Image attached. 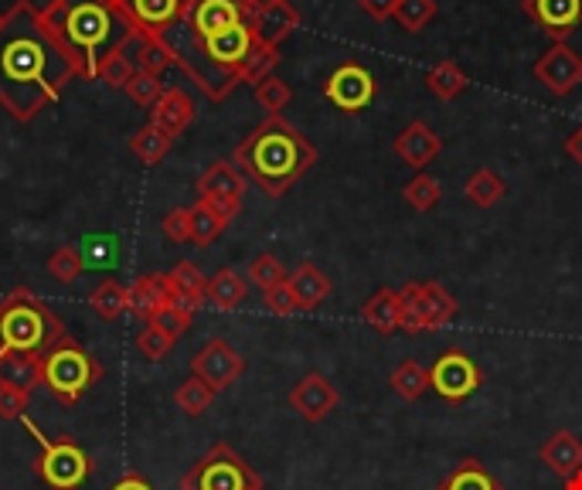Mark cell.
<instances>
[{
    "label": "cell",
    "mask_w": 582,
    "mask_h": 490,
    "mask_svg": "<svg viewBox=\"0 0 582 490\" xmlns=\"http://www.w3.org/2000/svg\"><path fill=\"white\" fill-rule=\"evenodd\" d=\"M79 69L65 44L44 21L41 8L18 0L0 21V110L18 123H31L44 106H52Z\"/></svg>",
    "instance_id": "obj_1"
},
{
    "label": "cell",
    "mask_w": 582,
    "mask_h": 490,
    "mask_svg": "<svg viewBox=\"0 0 582 490\" xmlns=\"http://www.w3.org/2000/svg\"><path fill=\"white\" fill-rule=\"evenodd\" d=\"M41 14L72 55L79 79H100V65L137 31L119 8H110L103 0H52Z\"/></svg>",
    "instance_id": "obj_2"
},
{
    "label": "cell",
    "mask_w": 582,
    "mask_h": 490,
    "mask_svg": "<svg viewBox=\"0 0 582 490\" xmlns=\"http://www.w3.org/2000/svg\"><path fill=\"white\" fill-rule=\"evenodd\" d=\"M232 164H239L249 181H256L270 198H283L318 164V147L283 116H266V123L242 137Z\"/></svg>",
    "instance_id": "obj_3"
},
{
    "label": "cell",
    "mask_w": 582,
    "mask_h": 490,
    "mask_svg": "<svg viewBox=\"0 0 582 490\" xmlns=\"http://www.w3.org/2000/svg\"><path fill=\"white\" fill-rule=\"evenodd\" d=\"M65 337L69 331L62 317L28 286H18L0 300V351L44 354Z\"/></svg>",
    "instance_id": "obj_4"
},
{
    "label": "cell",
    "mask_w": 582,
    "mask_h": 490,
    "mask_svg": "<svg viewBox=\"0 0 582 490\" xmlns=\"http://www.w3.org/2000/svg\"><path fill=\"white\" fill-rule=\"evenodd\" d=\"M103 378V365L79 341L65 337L41 354V385L62 406H75L79 398Z\"/></svg>",
    "instance_id": "obj_5"
},
{
    "label": "cell",
    "mask_w": 582,
    "mask_h": 490,
    "mask_svg": "<svg viewBox=\"0 0 582 490\" xmlns=\"http://www.w3.org/2000/svg\"><path fill=\"white\" fill-rule=\"evenodd\" d=\"M24 429L38 439V460H34V473L41 477V483L49 490H79L89 477H93V457H89L72 436H44L31 416L21 419Z\"/></svg>",
    "instance_id": "obj_6"
},
{
    "label": "cell",
    "mask_w": 582,
    "mask_h": 490,
    "mask_svg": "<svg viewBox=\"0 0 582 490\" xmlns=\"http://www.w3.org/2000/svg\"><path fill=\"white\" fill-rule=\"evenodd\" d=\"M185 490H262V477L246 463L242 453H236L229 442H215V447L185 473Z\"/></svg>",
    "instance_id": "obj_7"
},
{
    "label": "cell",
    "mask_w": 582,
    "mask_h": 490,
    "mask_svg": "<svg viewBox=\"0 0 582 490\" xmlns=\"http://www.w3.org/2000/svg\"><path fill=\"white\" fill-rule=\"evenodd\" d=\"M480 382H484L480 365L460 347L443 351L429 368V388L439 398H446V403H467V398L480 388Z\"/></svg>",
    "instance_id": "obj_8"
},
{
    "label": "cell",
    "mask_w": 582,
    "mask_h": 490,
    "mask_svg": "<svg viewBox=\"0 0 582 490\" xmlns=\"http://www.w3.org/2000/svg\"><path fill=\"white\" fill-rule=\"evenodd\" d=\"M378 93L375 75L362 65V62H344L331 72V79L324 82V100L341 110V113H362L372 106Z\"/></svg>",
    "instance_id": "obj_9"
},
{
    "label": "cell",
    "mask_w": 582,
    "mask_h": 490,
    "mask_svg": "<svg viewBox=\"0 0 582 490\" xmlns=\"http://www.w3.org/2000/svg\"><path fill=\"white\" fill-rule=\"evenodd\" d=\"M191 41H195L198 55H201L218 75H226V79H232V82L239 85L236 72H239V65L249 59V52L256 49V38H252V31H249L246 21L236 24V28H229V31H221V34H211V38H205V41H198V38H191Z\"/></svg>",
    "instance_id": "obj_10"
},
{
    "label": "cell",
    "mask_w": 582,
    "mask_h": 490,
    "mask_svg": "<svg viewBox=\"0 0 582 490\" xmlns=\"http://www.w3.org/2000/svg\"><path fill=\"white\" fill-rule=\"evenodd\" d=\"M191 375L201 378L211 392H226L246 375V358L229 341L211 337L191 358Z\"/></svg>",
    "instance_id": "obj_11"
},
{
    "label": "cell",
    "mask_w": 582,
    "mask_h": 490,
    "mask_svg": "<svg viewBox=\"0 0 582 490\" xmlns=\"http://www.w3.org/2000/svg\"><path fill=\"white\" fill-rule=\"evenodd\" d=\"M534 79H539L552 96H569L575 85H582V55L565 41H555L552 49L534 62Z\"/></svg>",
    "instance_id": "obj_12"
},
{
    "label": "cell",
    "mask_w": 582,
    "mask_h": 490,
    "mask_svg": "<svg viewBox=\"0 0 582 490\" xmlns=\"http://www.w3.org/2000/svg\"><path fill=\"white\" fill-rule=\"evenodd\" d=\"M242 21H246V11L236 4V0H191V4L185 8V18H181L188 34L198 41L229 31Z\"/></svg>",
    "instance_id": "obj_13"
},
{
    "label": "cell",
    "mask_w": 582,
    "mask_h": 490,
    "mask_svg": "<svg viewBox=\"0 0 582 490\" xmlns=\"http://www.w3.org/2000/svg\"><path fill=\"white\" fill-rule=\"evenodd\" d=\"M341 403L337 388L321 375V372H310L303 375L293 388H290V406L306 419V423H321L328 419Z\"/></svg>",
    "instance_id": "obj_14"
},
{
    "label": "cell",
    "mask_w": 582,
    "mask_h": 490,
    "mask_svg": "<svg viewBox=\"0 0 582 490\" xmlns=\"http://www.w3.org/2000/svg\"><path fill=\"white\" fill-rule=\"evenodd\" d=\"M521 11L552 41H565L582 24V0H521Z\"/></svg>",
    "instance_id": "obj_15"
},
{
    "label": "cell",
    "mask_w": 582,
    "mask_h": 490,
    "mask_svg": "<svg viewBox=\"0 0 582 490\" xmlns=\"http://www.w3.org/2000/svg\"><path fill=\"white\" fill-rule=\"evenodd\" d=\"M188 0H123V18L141 34H167L185 18Z\"/></svg>",
    "instance_id": "obj_16"
},
{
    "label": "cell",
    "mask_w": 582,
    "mask_h": 490,
    "mask_svg": "<svg viewBox=\"0 0 582 490\" xmlns=\"http://www.w3.org/2000/svg\"><path fill=\"white\" fill-rule=\"evenodd\" d=\"M246 24L256 38V44H266V49H280V44L300 28V11L283 0V4L270 8V11H256V14H246Z\"/></svg>",
    "instance_id": "obj_17"
},
{
    "label": "cell",
    "mask_w": 582,
    "mask_h": 490,
    "mask_svg": "<svg viewBox=\"0 0 582 490\" xmlns=\"http://www.w3.org/2000/svg\"><path fill=\"white\" fill-rule=\"evenodd\" d=\"M392 150L406 160L413 170H426V164H433L436 160V154L443 150V140L436 137V129L429 126V123H423V119H413L406 129L398 133L395 137V144H392Z\"/></svg>",
    "instance_id": "obj_18"
},
{
    "label": "cell",
    "mask_w": 582,
    "mask_h": 490,
    "mask_svg": "<svg viewBox=\"0 0 582 490\" xmlns=\"http://www.w3.org/2000/svg\"><path fill=\"white\" fill-rule=\"evenodd\" d=\"M150 123L160 126L164 133H170V137H181V133L195 123V100L185 93V88L167 85L164 96L150 110Z\"/></svg>",
    "instance_id": "obj_19"
},
{
    "label": "cell",
    "mask_w": 582,
    "mask_h": 490,
    "mask_svg": "<svg viewBox=\"0 0 582 490\" xmlns=\"http://www.w3.org/2000/svg\"><path fill=\"white\" fill-rule=\"evenodd\" d=\"M539 457H542V463H545L555 477L569 480L572 473L582 470V439H579L572 429H555V432L542 442Z\"/></svg>",
    "instance_id": "obj_20"
},
{
    "label": "cell",
    "mask_w": 582,
    "mask_h": 490,
    "mask_svg": "<svg viewBox=\"0 0 582 490\" xmlns=\"http://www.w3.org/2000/svg\"><path fill=\"white\" fill-rule=\"evenodd\" d=\"M246 195V177L239 174L236 164L218 160L211 164L201 177H198V198H211V201H239L242 205Z\"/></svg>",
    "instance_id": "obj_21"
},
{
    "label": "cell",
    "mask_w": 582,
    "mask_h": 490,
    "mask_svg": "<svg viewBox=\"0 0 582 490\" xmlns=\"http://www.w3.org/2000/svg\"><path fill=\"white\" fill-rule=\"evenodd\" d=\"M167 286H170V303L174 306H185V310H198L205 306V290H208V280L205 273L198 270L195 262H177L174 270L167 273Z\"/></svg>",
    "instance_id": "obj_22"
},
{
    "label": "cell",
    "mask_w": 582,
    "mask_h": 490,
    "mask_svg": "<svg viewBox=\"0 0 582 490\" xmlns=\"http://www.w3.org/2000/svg\"><path fill=\"white\" fill-rule=\"evenodd\" d=\"M129 310L137 314L141 321H154L160 310L170 303V286H167V273H150V277H141L137 283H133L129 290Z\"/></svg>",
    "instance_id": "obj_23"
},
{
    "label": "cell",
    "mask_w": 582,
    "mask_h": 490,
    "mask_svg": "<svg viewBox=\"0 0 582 490\" xmlns=\"http://www.w3.org/2000/svg\"><path fill=\"white\" fill-rule=\"evenodd\" d=\"M0 385L34 392L41 385V354L28 351H0Z\"/></svg>",
    "instance_id": "obj_24"
},
{
    "label": "cell",
    "mask_w": 582,
    "mask_h": 490,
    "mask_svg": "<svg viewBox=\"0 0 582 490\" xmlns=\"http://www.w3.org/2000/svg\"><path fill=\"white\" fill-rule=\"evenodd\" d=\"M362 317H365L368 327H375L385 337L395 334V331H402V300H398V290H392V286L375 290L365 300V306H362Z\"/></svg>",
    "instance_id": "obj_25"
},
{
    "label": "cell",
    "mask_w": 582,
    "mask_h": 490,
    "mask_svg": "<svg viewBox=\"0 0 582 490\" xmlns=\"http://www.w3.org/2000/svg\"><path fill=\"white\" fill-rule=\"evenodd\" d=\"M287 286L293 290L300 310H318L331 296V280L313 262H300L297 270L287 277Z\"/></svg>",
    "instance_id": "obj_26"
},
{
    "label": "cell",
    "mask_w": 582,
    "mask_h": 490,
    "mask_svg": "<svg viewBox=\"0 0 582 490\" xmlns=\"http://www.w3.org/2000/svg\"><path fill=\"white\" fill-rule=\"evenodd\" d=\"M246 296H249V283L236 273V270H218L211 280H208V290H205V300L215 306V310H239L242 303H246Z\"/></svg>",
    "instance_id": "obj_27"
},
{
    "label": "cell",
    "mask_w": 582,
    "mask_h": 490,
    "mask_svg": "<svg viewBox=\"0 0 582 490\" xmlns=\"http://www.w3.org/2000/svg\"><path fill=\"white\" fill-rule=\"evenodd\" d=\"M436 490H505V483L480 460L470 457V460H460L450 473H446Z\"/></svg>",
    "instance_id": "obj_28"
},
{
    "label": "cell",
    "mask_w": 582,
    "mask_h": 490,
    "mask_svg": "<svg viewBox=\"0 0 582 490\" xmlns=\"http://www.w3.org/2000/svg\"><path fill=\"white\" fill-rule=\"evenodd\" d=\"M426 85H429V93L443 103H450L457 96H464V88L470 85L467 72L454 62V59H443L436 62L429 72H426Z\"/></svg>",
    "instance_id": "obj_29"
},
{
    "label": "cell",
    "mask_w": 582,
    "mask_h": 490,
    "mask_svg": "<svg viewBox=\"0 0 582 490\" xmlns=\"http://www.w3.org/2000/svg\"><path fill=\"white\" fill-rule=\"evenodd\" d=\"M464 195L467 201H474L477 208H495L505 195H508V185H505V177H498L490 167H480L467 177V185H464Z\"/></svg>",
    "instance_id": "obj_30"
},
{
    "label": "cell",
    "mask_w": 582,
    "mask_h": 490,
    "mask_svg": "<svg viewBox=\"0 0 582 490\" xmlns=\"http://www.w3.org/2000/svg\"><path fill=\"white\" fill-rule=\"evenodd\" d=\"M170 147H174V137H170V133H164L160 126H154V123H147L144 129H137L129 137L133 157L144 160V164H160L170 154Z\"/></svg>",
    "instance_id": "obj_31"
},
{
    "label": "cell",
    "mask_w": 582,
    "mask_h": 490,
    "mask_svg": "<svg viewBox=\"0 0 582 490\" xmlns=\"http://www.w3.org/2000/svg\"><path fill=\"white\" fill-rule=\"evenodd\" d=\"M89 306L96 310V317H103V321H119L126 310H129V293H126V286L123 283H116V280H103L93 293H89Z\"/></svg>",
    "instance_id": "obj_32"
},
{
    "label": "cell",
    "mask_w": 582,
    "mask_h": 490,
    "mask_svg": "<svg viewBox=\"0 0 582 490\" xmlns=\"http://www.w3.org/2000/svg\"><path fill=\"white\" fill-rule=\"evenodd\" d=\"M423 293H426V324H429V331H439L443 324H450L460 314L457 296L443 283H436V280L423 283Z\"/></svg>",
    "instance_id": "obj_33"
},
{
    "label": "cell",
    "mask_w": 582,
    "mask_h": 490,
    "mask_svg": "<svg viewBox=\"0 0 582 490\" xmlns=\"http://www.w3.org/2000/svg\"><path fill=\"white\" fill-rule=\"evenodd\" d=\"M188 211H191V242L201 246V249L211 246L221 232L229 229V218H221V215H218L208 201H201V198H198Z\"/></svg>",
    "instance_id": "obj_34"
},
{
    "label": "cell",
    "mask_w": 582,
    "mask_h": 490,
    "mask_svg": "<svg viewBox=\"0 0 582 490\" xmlns=\"http://www.w3.org/2000/svg\"><path fill=\"white\" fill-rule=\"evenodd\" d=\"M388 385L392 392H398L406 403H416V398L429 388V368H423L419 362L406 358L392 375H388Z\"/></svg>",
    "instance_id": "obj_35"
},
{
    "label": "cell",
    "mask_w": 582,
    "mask_h": 490,
    "mask_svg": "<svg viewBox=\"0 0 582 490\" xmlns=\"http://www.w3.org/2000/svg\"><path fill=\"white\" fill-rule=\"evenodd\" d=\"M398 300H402V331L406 334H423L429 331L426 324V293H423V283H406L398 290Z\"/></svg>",
    "instance_id": "obj_36"
},
{
    "label": "cell",
    "mask_w": 582,
    "mask_h": 490,
    "mask_svg": "<svg viewBox=\"0 0 582 490\" xmlns=\"http://www.w3.org/2000/svg\"><path fill=\"white\" fill-rule=\"evenodd\" d=\"M174 403H177V409H181L185 416H191V419H198V416H205L208 409H211V403H215V392L201 382V378H188V382H181L177 385V392H174Z\"/></svg>",
    "instance_id": "obj_37"
},
{
    "label": "cell",
    "mask_w": 582,
    "mask_h": 490,
    "mask_svg": "<svg viewBox=\"0 0 582 490\" xmlns=\"http://www.w3.org/2000/svg\"><path fill=\"white\" fill-rule=\"evenodd\" d=\"M290 100H293V88L280 75H266L256 85V103L266 110V116H283V110L290 106Z\"/></svg>",
    "instance_id": "obj_38"
},
{
    "label": "cell",
    "mask_w": 582,
    "mask_h": 490,
    "mask_svg": "<svg viewBox=\"0 0 582 490\" xmlns=\"http://www.w3.org/2000/svg\"><path fill=\"white\" fill-rule=\"evenodd\" d=\"M392 18L398 21L402 31L419 34V31L436 18V0H398Z\"/></svg>",
    "instance_id": "obj_39"
},
{
    "label": "cell",
    "mask_w": 582,
    "mask_h": 490,
    "mask_svg": "<svg viewBox=\"0 0 582 490\" xmlns=\"http://www.w3.org/2000/svg\"><path fill=\"white\" fill-rule=\"evenodd\" d=\"M277 65H280V49H266V44H256V49L249 52V59L239 65L236 79H239V82H252V85H259L266 75H273Z\"/></svg>",
    "instance_id": "obj_40"
},
{
    "label": "cell",
    "mask_w": 582,
    "mask_h": 490,
    "mask_svg": "<svg viewBox=\"0 0 582 490\" xmlns=\"http://www.w3.org/2000/svg\"><path fill=\"white\" fill-rule=\"evenodd\" d=\"M287 270H283V262L273 256V252H262V256H256L252 262H249V280L262 290V293H270L273 286H280V283H287Z\"/></svg>",
    "instance_id": "obj_41"
},
{
    "label": "cell",
    "mask_w": 582,
    "mask_h": 490,
    "mask_svg": "<svg viewBox=\"0 0 582 490\" xmlns=\"http://www.w3.org/2000/svg\"><path fill=\"white\" fill-rule=\"evenodd\" d=\"M164 82H160V75H150V72H144V69H137L133 72V79L126 82V88L123 93L137 103V106H144V110H154V103L164 96Z\"/></svg>",
    "instance_id": "obj_42"
},
{
    "label": "cell",
    "mask_w": 582,
    "mask_h": 490,
    "mask_svg": "<svg viewBox=\"0 0 582 490\" xmlns=\"http://www.w3.org/2000/svg\"><path fill=\"white\" fill-rule=\"evenodd\" d=\"M402 195H406L409 208H416V211H429V208H436L443 188H439L436 177H429V174H416L413 181H409L406 188H402Z\"/></svg>",
    "instance_id": "obj_43"
},
{
    "label": "cell",
    "mask_w": 582,
    "mask_h": 490,
    "mask_svg": "<svg viewBox=\"0 0 582 490\" xmlns=\"http://www.w3.org/2000/svg\"><path fill=\"white\" fill-rule=\"evenodd\" d=\"M82 256H79V249L75 246H62V249H55L52 252V259H49V273L59 280V283H75L79 277H82Z\"/></svg>",
    "instance_id": "obj_44"
},
{
    "label": "cell",
    "mask_w": 582,
    "mask_h": 490,
    "mask_svg": "<svg viewBox=\"0 0 582 490\" xmlns=\"http://www.w3.org/2000/svg\"><path fill=\"white\" fill-rule=\"evenodd\" d=\"M174 341H177V337H170L167 331L147 324V327L141 331V337H137V351L144 354L147 362H164L167 354L174 351Z\"/></svg>",
    "instance_id": "obj_45"
},
{
    "label": "cell",
    "mask_w": 582,
    "mask_h": 490,
    "mask_svg": "<svg viewBox=\"0 0 582 490\" xmlns=\"http://www.w3.org/2000/svg\"><path fill=\"white\" fill-rule=\"evenodd\" d=\"M154 327H160V331H167L170 337H181L191 324H195V310H185V306H174V303H167L160 314L150 321Z\"/></svg>",
    "instance_id": "obj_46"
},
{
    "label": "cell",
    "mask_w": 582,
    "mask_h": 490,
    "mask_svg": "<svg viewBox=\"0 0 582 490\" xmlns=\"http://www.w3.org/2000/svg\"><path fill=\"white\" fill-rule=\"evenodd\" d=\"M133 59L129 55H123V52H113L103 65H100V79L110 85V88H126V82L133 79Z\"/></svg>",
    "instance_id": "obj_47"
},
{
    "label": "cell",
    "mask_w": 582,
    "mask_h": 490,
    "mask_svg": "<svg viewBox=\"0 0 582 490\" xmlns=\"http://www.w3.org/2000/svg\"><path fill=\"white\" fill-rule=\"evenodd\" d=\"M28 403H31V392L0 385V419H4V423L24 419V416H28Z\"/></svg>",
    "instance_id": "obj_48"
},
{
    "label": "cell",
    "mask_w": 582,
    "mask_h": 490,
    "mask_svg": "<svg viewBox=\"0 0 582 490\" xmlns=\"http://www.w3.org/2000/svg\"><path fill=\"white\" fill-rule=\"evenodd\" d=\"M160 229L170 242H191V211L174 208L160 218Z\"/></svg>",
    "instance_id": "obj_49"
},
{
    "label": "cell",
    "mask_w": 582,
    "mask_h": 490,
    "mask_svg": "<svg viewBox=\"0 0 582 490\" xmlns=\"http://www.w3.org/2000/svg\"><path fill=\"white\" fill-rule=\"evenodd\" d=\"M266 310L270 314H277V317H290V314H297L300 310V303H297V296H293V290L287 286V283H280V286H273L270 293H266Z\"/></svg>",
    "instance_id": "obj_50"
},
{
    "label": "cell",
    "mask_w": 582,
    "mask_h": 490,
    "mask_svg": "<svg viewBox=\"0 0 582 490\" xmlns=\"http://www.w3.org/2000/svg\"><path fill=\"white\" fill-rule=\"evenodd\" d=\"M395 4H398V0H357V8H362L368 18H375V21H388L395 14Z\"/></svg>",
    "instance_id": "obj_51"
},
{
    "label": "cell",
    "mask_w": 582,
    "mask_h": 490,
    "mask_svg": "<svg viewBox=\"0 0 582 490\" xmlns=\"http://www.w3.org/2000/svg\"><path fill=\"white\" fill-rule=\"evenodd\" d=\"M110 490H154V483L144 477V473H137V470H133V473H126V477H119Z\"/></svg>",
    "instance_id": "obj_52"
},
{
    "label": "cell",
    "mask_w": 582,
    "mask_h": 490,
    "mask_svg": "<svg viewBox=\"0 0 582 490\" xmlns=\"http://www.w3.org/2000/svg\"><path fill=\"white\" fill-rule=\"evenodd\" d=\"M565 154L575 160V164H582V126H575L569 137H565Z\"/></svg>",
    "instance_id": "obj_53"
},
{
    "label": "cell",
    "mask_w": 582,
    "mask_h": 490,
    "mask_svg": "<svg viewBox=\"0 0 582 490\" xmlns=\"http://www.w3.org/2000/svg\"><path fill=\"white\" fill-rule=\"evenodd\" d=\"M277 4H283V0H249L246 14H256V11H270V8H277Z\"/></svg>",
    "instance_id": "obj_54"
},
{
    "label": "cell",
    "mask_w": 582,
    "mask_h": 490,
    "mask_svg": "<svg viewBox=\"0 0 582 490\" xmlns=\"http://www.w3.org/2000/svg\"><path fill=\"white\" fill-rule=\"evenodd\" d=\"M562 490H582V470L579 473H572L569 480H565V487Z\"/></svg>",
    "instance_id": "obj_55"
},
{
    "label": "cell",
    "mask_w": 582,
    "mask_h": 490,
    "mask_svg": "<svg viewBox=\"0 0 582 490\" xmlns=\"http://www.w3.org/2000/svg\"><path fill=\"white\" fill-rule=\"evenodd\" d=\"M103 4H110V8H123V0H103Z\"/></svg>",
    "instance_id": "obj_56"
},
{
    "label": "cell",
    "mask_w": 582,
    "mask_h": 490,
    "mask_svg": "<svg viewBox=\"0 0 582 490\" xmlns=\"http://www.w3.org/2000/svg\"><path fill=\"white\" fill-rule=\"evenodd\" d=\"M0 21H4V14H0Z\"/></svg>",
    "instance_id": "obj_57"
},
{
    "label": "cell",
    "mask_w": 582,
    "mask_h": 490,
    "mask_svg": "<svg viewBox=\"0 0 582 490\" xmlns=\"http://www.w3.org/2000/svg\"><path fill=\"white\" fill-rule=\"evenodd\" d=\"M188 4H191V0H188Z\"/></svg>",
    "instance_id": "obj_58"
}]
</instances>
